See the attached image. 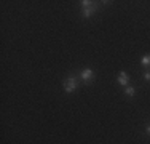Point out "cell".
<instances>
[{"mask_svg": "<svg viewBox=\"0 0 150 144\" xmlns=\"http://www.w3.org/2000/svg\"><path fill=\"white\" fill-rule=\"evenodd\" d=\"M64 90H66V93H74L75 90L78 88V78L77 77H67L66 80H64Z\"/></svg>", "mask_w": 150, "mask_h": 144, "instance_id": "6da1fadb", "label": "cell"}, {"mask_svg": "<svg viewBox=\"0 0 150 144\" xmlns=\"http://www.w3.org/2000/svg\"><path fill=\"white\" fill-rule=\"evenodd\" d=\"M80 80L83 82V83L90 85L93 80H94V71L90 69V67H86V69H83L80 72Z\"/></svg>", "mask_w": 150, "mask_h": 144, "instance_id": "7a4b0ae2", "label": "cell"}, {"mask_svg": "<svg viewBox=\"0 0 150 144\" xmlns=\"http://www.w3.org/2000/svg\"><path fill=\"white\" fill-rule=\"evenodd\" d=\"M83 8V18H91L93 14H94V11L99 8V2H91L90 5H86V6H81Z\"/></svg>", "mask_w": 150, "mask_h": 144, "instance_id": "3957f363", "label": "cell"}, {"mask_svg": "<svg viewBox=\"0 0 150 144\" xmlns=\"http://www.w3.org/2000/svg\"><path fill=\"white\" fill-rule=\"evenodd\" d=\"M117 82H118V85H121V86H128V83H129V75H128L126 72H120L118 77H117Z\"/></svg>", "mask_w": 150, "mask_h": 144, "instance_id": "277c9868", "label": "cell"}, {"mask_svg": "<svg viewBox=\"0 0 150 144\" xmlns=\"http://www.w3.org/2000/svg\"><path fill=\"white\" fill-rule=\"evenodd\" d=\"M134 93H136V88H134V86H129V85H128L126 90H125V95H126L128 98H133Z\"/></svg>", "mask_w": 150, "mask_h": 144, "instance_id": "5b68a950", "label": "cell"}, {"mask_svg": "<svg viewBox=\"0 0 150 144\" xmlns=\"http://www.w3.org/2000/svg\"><path fill=\"white\" fill-rule=\"evenodd\" d=\"M141 64H142L144 67H150V55H144V56H142Z\"/></svg>", "mask_w": 150, "mask_h": 144, "instance_id": "8992f818", "label": "cell"}, {"mask_svg": "<svg viewBox=\"0 0 150 144\" xmlns=\"http://www.w3.org/2000/svg\"><path fill=\"white\" fill-rule=\"evenodd\" d=\"M144 78H145V80H147V82H150V72L147 71V72H145V74H144Z\"/></svg>", "mask_w": 150, "mask_h": 144, "instance_id": "52a82bcc", "label": "cell"}, {"mask_svg": "<svg viewBox=\"0 0 150 144\" xmlns=\"http://www.w3.org/2000/svg\"><path fill=\"white\" fill-rule=\"evenodd\" d=\"M145 133H147V135L150 136V125H147V127H145Z\"/></svg>", "mask_w": 150, "mask_h": 144, "instance_id": "ba28073f", "label": "cell"}]
</instances>
